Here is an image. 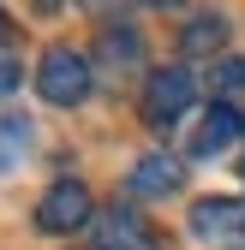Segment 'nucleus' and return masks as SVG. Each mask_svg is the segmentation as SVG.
I'll list each match as a JSON object with an SVG mask.
<instances>
[{
  "label": "nucleus",
  "mask_w": 245,
  "mask_h": 250,
  "mask_svg": "<svg viewBox=\"0 0 245 250\" xmlns=\"http://www.w3.org/2000/svg\"><path fill=\"white\" fill-rule=\"evenodd\" d=\"M90 89H96V60H90L84 48H66V42L42 48V60H36V96L48 107H78V102H90Z\"/></svg>",
  "instance_id": "f257e3e1"
},
{
  "label": "nucleus",
  "mask_w": 245,
  "mask_h": 250,
  "mask_svg": "<svg viewBox=\"0 0 245 250\" xmlns=\"http://www.w3.org/2000/svg\"><path fill=\"white\" fill-rule=\"evenodd\" d=\"M192 102H197V78L186 66L149 72V83H144V125L149 131H168V125H179L192 113Z\"/></svg>",
  "instance_id": "f03ea898"
},
{
  "label": "nucleus",
  "mask_w": 245,
  "mask_h": 250,
  "mask_svg": "<svg viewBox=\"0 0 245 250\" xmlns=\"http://www.w3.org/2000/svg\"><path fill=\"white\" fill-rule=\"evenodd\" d=\"M36 227L42 232H84L96 227V197H90L84 179H54L36 197Z\"/></svg>",
  "instance_id": "7ed1b4c3"
},
{
  "label": "nucleus",
  "mask_w": 245,
  "mask_h": 250,
  "mask_svg": "<svg viewBox=\"0 0 245 250\" xmlns=\"http://www.w3.org/2000/svg\"><path fill=\"white\" fill-rule=\"evenodd\" d=\"M192 238L209 244V250H245V197L192 203Z\"/></svg>",
  "instance_id": "20e7f679"
},
{
  "label": "nucleus",
  "mask_w": 245,
  "mask_h": 250,
  "mask_svg": "<svg viewBox=\"0 0 245 250\" xmlns=\"http://www.w3.org/2000/svg\"><path fill=\"white\" fill-rule=\"evenodd\" d=\"M90 250H149V227L132 208H108L90 227Z\"/></svg>",
  "instance_id": "39448f33"
},
{
  "label": "nucleus",
  "mask_w": 245,
  "mask_h": 250,
  "mask_svg": "<svg viewBox=\"0 0 245 250\" xmlns=\"http://www.w3.org/2000/svg\"><path fill=\"white\" fill-rule=\"evenodd\" d=\"M239 137H245V113H239L233 102H209L197 137H192V155H197V161H203V155H221V149H233Z\"/></svg>",
  "instance_id": "423d86ee"
},
{
  "label": "nucleus",
  "mask_w": 245,
  "mask_h": 250,
  "mask_svg": "<svg viewBox=\"0 0 245 250\" xmlns=\"http://www.w3.org/2000/svg\"><path fill=\"white\" fill-rule=\"evenodd\" d=\"M179 185H186V167H179L173 155H144V161L126 173V191L132 197H173Z\"/></svg>",
  "instance_id": "0eeeda50"
},
{
  "label": "nucleus",
  "mask_w": 245,
  "mask_h": 250,
  "mask_svg": "<svg viewBox=\"0 0 245 250\" xmlns=\"http://www.w3.org/2000/svg\"><path fill=\"white\" fill-rule=\"evenodd\" d=\"M227 12H197L186 30H179V54L186 60H221V48H227Z\"/></svg>",
  "instance_id": "6e6552de"
},
{
  "label": "nucleus",
  "mask_w": 245,
  "mask_h": 250,
  "mask_svg": "<svg viewBox=\"0 0 245 250\" xmlns=\"http://www.w3.org/2000/svg\"><path fill=\"white\" fill-rule=\"evenodd\" d=\"M96 60H102L108 72H138V66H144V36H138L132 24H102Z\"/></svg>",
  "instance_id": "1a4fd4ad"
},
{
  "label": "nucleus",
  "mask_w": 245,
  "mask_h": 250,
  "mask_svg": "<svg viewBox=\"0 0 245 250\" xmlns=\"http://www.w3.org/2000/svg\"><path fill=\"white\" fill-rule=\"evenodd\" d=\"M24 149H30V119L0 113V173H12V167L24 161Z\"/></svg>",
  "instance_id": "9d476101"
},
{
  "label": "nucleus",
  "mask_w": 245,
  "mask_h": 250,
  "mask_svg": "<svg viewBox=\"0 0 245 250\" xmlns=\"http://www.w3.org/2000/svg\"><path fill=\"white\" fill-rule=\"evenodd\" d=\"M209 78H216V89H221V96H239V89H245V60H239V54H221Z\"/></svg>",
  "instance_id": "9b49d317"
},
{
  "label": "nucleus",
  "mask_w": 245,
  "mask_h": 250,
  "mask_svg": "<svg viewBox=\"0 0 245 250\" xmlns=\"http://www.w3.org/2000/svg\"><path fill=\"white\" fill-rule=\"evenodd\" d=\"M18 83H24V66H18L12 54H0V96H6V89H18Z\"/></svg>",
  "instance_id": "f8f14e48"
},
{
  "label": "nucleus",
  "mask_w": 245,
  "mask_h": 250,
  "mask_svg": "<svg viewBox=\"0 0 245 250\" xmlns=\"http://www.w3.org/2000/svg\"><path fill=\"white\" fill-rule=\"evenodd\" d=\"M0 36H6V12H0Z\"/></svg>",
  "instance_id": "ddd939ff"
},
{
  "label": "nucleus",
  "mask_w": 245,
  "mask_h": 250,
  "mask_svg": "<svg viewBox=\"0 0 245 250\" xmlns=\"http://www.w3.org/2000/svg\"><path fill=\"white\" fill-rule=\"evenodd\" d=\"M239 173H245V155H239Z\"/></svg>",
  "instance_id": "4468645a"
}]
</instances>
